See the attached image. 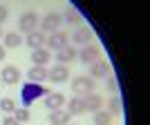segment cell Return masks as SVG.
Here are the masks:
<instances>
[{"label":"cell","instance_id":"cell-1","mask_svg":"<svg viewBox=\"0 0 150 125\" xmlns=\"http://www.w3.org/2000/svg\"><path fill=\"white\" fill-rule=\"evenodd\" d=\"M50 92L52 89H47L45 85H40V83H29L27 81L25 85H23V89H20V103H23V107H29L34 100L45 98Z\"/></svg>","mask_w":150,"mask_h":125},{"label":"cell","instance_id":"cell-2","mask_svg":"<svg viewBox=\"0 0 150 125\" xmlns=\"http://www.w3.org/2000/svg\"><path fill=\"white\" fill-rule=\"evenodd\" d=\"M63 25V16L58 11H50L40 18V31L43 34H54V31H61Z\"/></svg>","mask_w":150,"mask_h":125},{"label":"cell","instance_id":"cell-3","mask_svg":"<svg viewBox=\"0 0 150 125\" xmlns=\"http://www.w3.org/2000/svg\"><path fill=\"white\" fill-rule=\"evenodd\" d=\"M72 92H74L76 96L94 92V78H90V76H74V78H72Z\"/></svg>","mask_w":150,"mask_h":125},{"label":"cell","instance_id":"cell-4","mask_svg":"<svg viewBox=\"0 0 150 125\" xmlns=\"http://www.w3.org/2000/svg\"><path fill=\"white\" fill-rule=\"evenodd\" d=\"M38 22H40V18H38L36 11H25L18 18V29L23 31V34H31V31H36Z\"/></svg>","mask_w":150,"mask_h":125},{"label":"cell","instance_id":"cell-5","mask_svg":"<svg viewBox=\"0 0 150 125\" xmlns=\"http://www.w3.org/2000/svg\"><path fill=\"white\" fill-rule=\"evenodd\" d=\"M69 45V34H65V31H54V34H50L47 36V40H45V47L47 49H54V51H58V49H63V47H67Z\"/></svg>","mask_w":150,"mask_h":125},{"label":"cell","instance_id":"cell-6","mask_svg":"<svg viewBox=\"0 0 150 125\" xmlns=\"http://www.w3.org/2000/svg\"><path fill=\"white\" fill-rule=\"evenodd\" d=\"M79 60L83 65H92V62L101 60V47L99 45H85L81 51H79Z\"/></svg>","mask_w":150,"mask_h":125},{"label":"cell","instance_id":"cell-7","mask_svg":"<svg viewBox=\"0 0 150 125\" xmlns=\"http://www.w3.org/2000/svg\"><path fill=\"white\" fill-rule=\"evenodd\" d=\"M83 100V107H85V112H99V110H103V105H105V100H103V96L101 94H83L81 96Z\"/></svg>","mask_w":150,"mask_h":125},{"label":"cell","instance_id":"cell-8","mask_svg":"<svg viewBox=\"0 0 150 125\" xmlns=\"http://www.w3.org/2000/svg\"><path fill=\"white\" fill-rule=\"evenodd\" d=\"M69 40L74 45H92V31H90V27H85V25H81V27H76L74 29V34L69 36Z\"/></svg>","mask_w":150,"mask_h":125},{"label":"cell","instance_id":"cell-9","mask_svg":"<svg viewBox=\"0 0 150 125\" xmlns=\"http://www.w3.org/2000/svg\"><path fill=\"white\" fill-rule=\"evenodd\" d=\"M47 81H52V83L69 81V67L67 65H54L52 69H47Z\"/></svg>","mask_w":150,"mask_h":125},{"label":"cell","instance_id":"cell-10","mask_svg":"<svg viewBox=\"0 0 150 125\" xmlns=\"http://www.w3.org/2000/svg\"><path fill=\"white\" fill-rule=\"evenodd\" d=\"M0 81L7 83V85H16L20 81V69L16 65H5L2 72H0Z\"/></svg>","mask_w":150,"mask_h":125},{"label":"cell","instance_id":"cell-11","mask_svg":"<svg viewBox=\"0 0 150 125\" xmlns=\"http://www.w3.org/2000/svg\"><path fill=\"white\" fill-rule=\"evenodd\" d=\"M45 40H47V34L36 29V31H31V34H27V38L23 43H25L29 49H40V47H45Z\"/></svg>","mask_w":150,"mask_h":125},{"label":"cell","instance_id":"cell-12","mask_svg":"<svg viewBox=\"0 0 150 125\" xmlns=\"http://www.w3.org/2000/svg\"><path fill=\"white\" fill-rule=\"evenodd\" d=\"M56 62L58 65H67V62H72V60H76L79 58V51L72 47V45H67V47H63V49H58L56 51Z\"/></svg>","mask_w":150,"mask_h":125},{"label":"cell","instance_id":"cell-13","mask_svg":"<svg viewBox=\"0 0 150 125\" xmlns=\"http://www.w3.org/2000/svg\"><path fill=\"white\" fill-rule=\"evenodd\" d=\"M90 78H108L110 76V65H108V60H96V62H92L90 65Z\"/></svg>","mask_w":150,"mask_h":125},{"label":"cell","instance_id":"cell-14","mask_svg":"<svg viewBox=\"0 0 150 125\" xmlns=\"http://www.w3.org/2000/svg\"><path fill=\"white\" fill-rule=\"evenodd\" d=\"M45 107L47 110H63L65 107V96H63L61 92H50L47 96H45Z\"/></svg>","mask_w":150,"mask_h":125},{"label":"cell","instance_id":"cell-15","mask_svg":"<svg viewBox=\"0 0 150 125\" xmlns=\"http://www.w3.org/2000/svg\"><path fill=\"white\" fill-rule=\"evenodd\" d=\"M50 60H52V51L47 49V47L31 49V62H34V65H38V67H45Z\"/></svg>","mask_w":150,"mask_h":125},{"label":"cell","instance_id":"cell-16","mask_svg":"<svg viewBox=\"0 0 150 125\" xmlns=\"http://www.w3.org/2000/svg\"><path fill=\"white\" fill-rule=\"evenodd\" d=\"M69 119H72V114L67 110H54V112L47 116L50 125H69Z\"/></svg>","mask_w":150,"mask_h":125},{"label":"cell","instance_id":"cell-17","mask_svg":"<svg viewBox=\"0 0 150 125\" xmlns=\"http://www.w3.org/2000/svg\"><path fill=\"white\" fill-rule=\"evenodd\" d=\"M61 16H63V22H67V25H72V27H81V20L83 18H81V13L76 11L74 7H67Z\"/></svg>","mask_w":150,"mask_h":125},{"label":"cell","instance_id":"cell-18","mask_svg":"<svg viewBox=\"0 0 150 125\" xmlns=\"http://www.w3.org/2000/svg\"><path fill=\"white\" fill-rule=\"evenodd\" d=\"M27 78H29V83H43V81H47V67L31 65V69L27 72Z\"/></svg>","mask_w":150,"mask_h":125},{"label":"cell","instance_id":"cell-19","mask_svg":"<svg viewBox=\"0 0 150 125\" xmlns=\"http://www.w3.org/2000/svg\"><path fill=\"white\" fill-rule=\"evenodd\" d=\"M5 49H16V47H20L23 45V40L25 38L20 36V34H16V31H9V34H5Z\"/></svg>","mask_w":150,"mask_h":125},{"label":"cell","instance_id":"cell-20","mask_svg":"<svg viewBox=\"0 0 150 125\" xmlns=\"http://www.w3.org/2000/svg\"><path fill=\"white\" fill-rule=\"evenodd\" d=\"M65 105H67V112L72 114V116H76V114H83V112H85V107H83L81 96H74V98L65 100Z\"/></svg>","mask_w":150,"mask_h":125},{"label":"cell","instance_id":"cell-21","mask_svg":"<svg viewBox=\"0 0 150 125\" xmlns=\"http://www.w3.org/2000/svg\"><path fill=\"white\" fill-rule=\"evenodd\" d=\"M110 116H119L121 112H123V100L119 98V96H112V98L108 100V110H105Z\"/></svg>","mask_w":150,"mask_h":125},{"label":"cell","instance_id":"cell-22","mask_svg":"<svg viewBox=\"0 0 150 125\" xmlns=\"http://www.w3.org/2000/svg\"><path fill=\"white\" fill-rule=\"evenodd\" d=\"M94 125H112V116L105 110H99V112H94Z\"/></svg>","mask_w":150,"mask_h":125},{"label":"cell","instance_id":"cell-23","mask_svg":"<svg viewBox=\"0 0 150 125\" xmlns=\"http://www.w3.org/2000/svg\"><path fill=\"white\" fill-rule=\"evenodd\" d=\"M0 110L5 114H13L16 112V100L13 98H0Z\"/></svg>","mask_w":150,"mask_h":125},{"label":"cell","instance_id":"cell-24","mask_svg":"<svg viewBox=\"0 0 150 125\" xmlns=\"http://www.w3.org/2000/svg\"><path fill=\"white\" fill-rule=\"evenodd\" d=\"M13 119L18 121V123H27V121H29V110H27V107H16Z\"/></svg>","mask_w":150,"mask_h":125},{"label":"cell","instance_id":"cell-25","mask_svg":"<svg viewBox=\"0 0 150 125\" xmlns=\"http://www.w3.org/2000/svg\"><path fill=\"white\" fill-rule=\"evenodd\" d=\"M108 89L110 92H119V83H117L114 76H108Z\"/></svg>","mask_w":150,"mask_h":125},{"label":"cell","instance_id":"cell-26","mask_svg":"<svg viewBox=\"0 0 150 125\" xmlns=\"http://www.w3.org/2000/svg\"><path fill=\"white\" fill-rule=\"evenodd\" d=\"M7 18H9V9H7L5 5H0V25H2Z\"/></svg>","mask_w":150,"mask_h":125},{"label":"cell","instance_id":"cell-27","mask_svg":"<svg viewBox=\"0 0 150 125\" xmlns=\"http://www.w3.org/2000/svg\"><path fill=\"white\" fill-rule=\"evenodd\" d=\"M2 125H20V123H18L16 119H13V116H9V114H7L5 119H2Z\"/></svg>","mask_w":150,"mask_h":125},{"label":"cell","instance_id":"cell-28","mask_svg":"<svg viewBox=\"0 0 150 125\" xmlns=\"http://www.w3.org/2000/svg\"><path fill=\"white\" fill-rule=\"evenodd\" d=\"M7 58V49H5V45H0V60H5Z\"/></svg>","mask_w":150,"mask_h":125},{"label":"cell","instance_id":"cell-29","mask_svg":"<svg viewBox=\"0 0 150 125\" xmlns=\"http://www.w3.org/2000/svg\"><path fill=\"white\" fill-rule=\"evenodd\" d=\"M2 36H5V34H2V27H0V38H2Z\"/></svg>","mask_w":150,"mask_h":125},{"label":"cell","instance_id":"cell-30","mask_svg":"<svg viewBox=\"0 0 150 125\" xmlns=\"http://www.w3.org/2000/svg\"><path fill=\"white\" fill-rule=\"evenodd\" d=\"M0 85H2V81H0Z\"/></svg>","mask_w":150,"mask_h":125},{"label":"cell","instance_id":"cell-31","mask_svg":"<svg viewBox=\"0 0 150 125\" xmlns=\"http://www.w3.org/2000/svg\"><path fill=\"white\" fill-rule=\"evenodd\" d=\"M69 125H72V123H69Z\"/></svg>","mask_w":150,"mask_h":125}]
</instances>
